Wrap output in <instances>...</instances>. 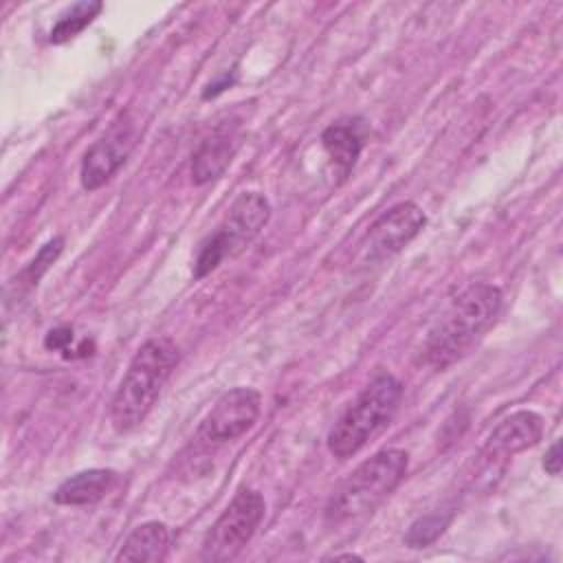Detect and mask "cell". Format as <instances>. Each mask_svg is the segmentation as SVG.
<instances>
[{
    "label": "cell",
    "mask_w": 563,
    "mask_h": 563,
    "mask_svg": "<svg viewBox=\"0 0 563 563\" xmlns=\"http://www.w3.org/2000/svg\"><path fill=\"white\" fill-rule=\"evenodd\" d=\"M501 308V290L488 282H475L451 299L449 308L429 330L422 343V361L435 369L455 363L475 339L490 328Z\"/></svg>",
    "instance_id": "obj_1"
},
{
    "label": "cell",
    "mask_w": 563,
    "mask_h": 563,
    "mask_svg": "<svg viewBox=\"0 0 563 563\" xmlns=\"http://www.w3.org/2000/svg\"><path fill=\"white\" fill-rule=\"evenodd\" d=\"M178 361L180 350L169 336L147 339L134 352L110 402V424L114 431L128 433L150 416Z\"/></svg>",
    "instance_id": "obj_2"
},
{
    "label": "cell",
    "mask_w": 563,
    "mask_h": 563,
    "mask_svg": "<svg viewBox=\"0 0 563 563\" xmlns=\"http://www.w3.org/2000/svg\"><path fill=\"white\" fill-rule=\"evenodd\" d=\"M409 453L405 449H383L367 457L330 497L325 521L339 526L374 512L405 479Z\"/></svg>",
    "instance_id": "obj_3"
},
{
    "label": "cell",
    "mask_w": 563,
    "mask_h": 563,
    "mask_svg": "<svg viewBox=\"0 0 563 563\" xmlns=\"http://www.w3.org/2000/svg\"><path fill=\"white\" fill-rule=\"evenodd\" d=\"M402 400V383L383 372L374 376L354 402L341 413L328 433V451L336 460L356 455L374 435H378L396 416Z\"/></svg>",
    "instance_id": "obj_4"
},
{
    "label": "cell",
    "mask_w": 563,
    "mask_h": 563,
    "mask_svg": "<svg viewBox=\"0 0 563 563\" xmlns=\"http://www.w3.org/2000/svg\"><path fill=\"white\" fill-rule=\"evenodd\" d=\"M271 202L260 191H242L229 207L222 222L200 242L194 260V279L213 273L224 260L242 253L268 224Z\"/></svg>",
    "instance_id": "obj_5"
},
{
    "label": "cell",
    "mask_w": 563,
    "mask_h": 563,
    "mask_svg": "<svg viewBox=\"0 0 563 563\" xmlns=\"http://www.w3.org/2000/svg\"><path fill=\"white\" fill-rule=\"evenodd\" d=\"M266 515L264 497L253 488H240L202 539V561L233 559L257 532Z\"/></svg>",
    "instance_id": "obj_6"
},
{
    "label": "cell",
    "mask_w": 563,
    "mask_h": 563,
    "mask_svg": "<svg viewBox=\"0 0 563 563\" xmlns=\"http://www.w3.org/2000/svg\"><path fill=\"white\" fill-rule=\"evenodd\" d=\"M139 121L132 112H121L108 130L86 150L81 158L79 180L86 191H95L125 165L139 143Z\"/></svg>",
    "instance_id": "obj_7"
},
{
    "label": "cell",
    "mask_w": 563,
    "mask_h": 563,
    "mask_svg": "<svg viewBox=\"0 0 563 563\" xmlns=\"http://www.w3.org/2000/svg\"><path fill=\"white\" fill-rule=\"evenodd\" d=\"M543 418L532 409H519L499 420L475 457L477 477L490 473L501 475L506 462L512 455L539 444V440L543 438Z\"/></svg>",
    "instance_id": "obj_8"
},
{
    "label": "cell",
    "mask_w": 563,
    "mask_h": 563,
    "mask_svg": "<svg viewBox=\"0 0 563 563\" xmlns=\"http://www.w3.org/2000/svg\"><path fill=\"white\" fill-rule=\"evenodd\" d=\"M262 413V394L253 387H233L224 391L200 420L196 440L205 444H224L251 431Z\"/></svg>",
    "instance_id": "obj_9"
},
{
    "label": "cell",
    "mask_w": 563,
    "mask_h": 563,
    "mask_svg": "<svg viewBox=\"0 0 563 563\" xmlns=\"http://www.w3.org/2000/svg\"><path fill=\"white\" fill-rule=\"evenodd\" d=\"M427 224V213L420 205L402 200L383 211L361 242V255L367 264H380L398 255Z\"/></svg>",
    "instance_id": "obj_10"
},
{
    "label": "cell",
    "mask_w": 563,
    "mask_h": 563,
    "mask_svg": "<svg viewBox=\"0 0 563 563\" xmlns=\"http://www.w3.org/2000/svg\"><path fill=\"white\" fill-rule=\"evenodd\" d=\"M238 134L233 128L224 125L213 130L209 136L200 141L191 156L189 174L194 185H207L224 174V169L231 165L235 152H238Z\"/></svg>",
    "instance_id": "obj_11"
},
{
    "label": "cell",
    "mask_w": 563,
    "mask_h": 563,
    "mask_svg": "<svg viewBox=\"0 0 563 563\" xmlns=\"http://www.w3.org/2000/svg\"><path fill=\"white\" fill-rule=\"evenodd\" d=\"M365 136L367 128L361 119H341L323 130L321 145L328 154L330 167L339 178H345L354 169L365 147Z\"/></svg>",
    "instance_id": "obj_12"
},
{
    "label": "cell",
    "mask_w": 563,
    "mask_h": 563,
    "mask_svg": "<svg viewBox=\"0 0 563 563\" xmlns=\"http://www.w3.org/2000/svg\"><path fill=\"white\" fill-rule=\"evenodd\" d=\"M117 484L119 473L112 468L79 471L55 488L53 501L59 506H92L108 497Z\"/></svg>",
    "instance_id": "obj_13"
},
{
    "label": "cell",
    "mask_w": 563,
    "mask_h": 563,
    "mask_svg": "<svg viewBox=\"0 0 563 563\" xmlns=\"http://www.w3.org/2000/svg\"><path fill=\"white\" fill-rule=\"evenodd\" d=\"M172 532L163 521H145L136 526L117 552V561L130 563H158L167 559Z\"/></svg>",
    "instance_id": "obj_14"
},
{
    "label": "cell",
    "mask_w": 563,
    "mask_h": 563,
    "mask_svg": "<svg viewBox=\"0 0 563 563\" xmlns=\"http://www.w3.org/2000/svg\"><path fill=\"white\" fill-rule=\"evenodd\" d=\"M101 9H103V4L97 0H81V2L70 4L68 9H64L57 15V20L48 33V42L64 44V42L73 40L101 13Z\"/></svg>",
    "instance_id": "obj_15"
},
{
    "label": "cell",
    "mask_w": 563,
    "mask_h": 563,
    "mask_svg": "<svg viewBox=\"0 0 563 563\" xmlns=\"http://www.w3.org/2000/svg\"><path fill=\"white\" fill-rule=\"evenodd\" d=\"M453 512L451 510H431L418 517L405 532V545L411 550H422L433 545L451 526Z\"/></svg>",
    "instance_id": "obj_16"
},
{
    "label": "cell",
    "mask_w": 563,
    "mask_h": 563,
    "mask_svg": "<svg viewBox=\"0 0 563 563\" xmlns=\"http://www.w3.org/2000/svg\"><path fill=\"white\" fill-rule=\"evenodd\" d=\"M62 249H64V238H53V240H48V242L37 251V255H35V257L20 271V275L15 277L18 290H20V292H26V290H31L33 286H37V282L42 279V275L57 262Z\"/></svg>",
    "instance_id": "obj_17"
},
{
    "label": "cell",
    "mask_w": 563,
    "mask_h": 563,
    "mask_svg": "<svg viewBox=\"0 0 563 563\" xmlns=\"http://www.w3.org/2000/svg\"><path fill=\"white\" fill-rule=\"evenodd\" d=\"M561 464H563V460H561V442L556 440V442H552V446L543 455V468H545L548 475L556 477L561 473Z\"/></svg>",
    "instance_id": "obj_18"
},
{
    "label": "cell",
    "mask_w": 563,
    "mask_h": 563,
    "mask_svg": "<svg viewBox=\"0 0 563 563\" xmlns=\"http://www.w3.org/2000/svg\"><path fill=\"white\" fill-rule=\"evenodd\" d=\"M70 341H73V330H70V328H57V330H51V332H48V336H46V347L64 350Z\"/></svg>",
    "instance_id": "obj_19"
},
{
    "label": "cell",
    "mask_w": 563,
    "mask_h": 563,
    "mask_svg": "<svg viewBox=\"0 0 563 563\" xmlns=\"http://www.w3.org/2000/svg\"><path fill=\"white\" fill-rule=\"evenodd\" d=\"M330 559H334V561H341V559H347V561L356 559V561H361V556H358V554H352V552H347V554H332Z\"/></svg>",
    "instance_id": "obj_20"
}]
</instances>
